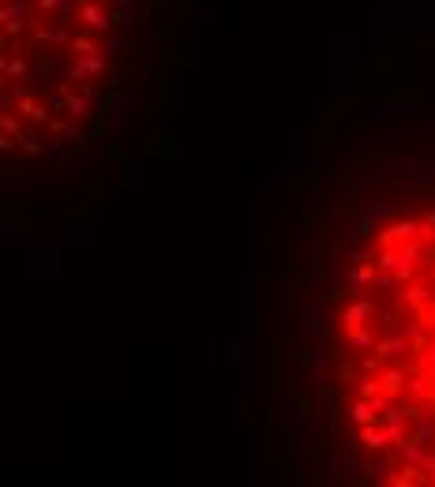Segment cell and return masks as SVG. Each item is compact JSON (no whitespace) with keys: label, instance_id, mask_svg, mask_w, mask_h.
Listing matches in <instances>:
<instances>
[{"label":"cell","instance_id":"1","mask_svg":"<svg viewBox=\"0 0 435 487\" xmlns=\"http://www.w3.org/2000/svg\"><path fill=\"white\" fill-rule=\"evenodd\" d=\"M379 315V304L375 300H353V304H346L338 311V326L341 330H357V326H372V319Z\"/></svg>","mask_w":435,"mask_h":487},{"label":"cell","instance_id":"2","mask_svg":"<svg viewBox=\"0 0 435 487\" xmlns=\"http://www.w3.org/2000/svg\"><path fill=\"white\" fill-rule=\"evenodd\" d=\"M398 465V454H387V450H372V461H368V476L375 483H387L390 469Z\"/></svg>","mask_w":435,"mask_h":487},{"label":"cell","instance_id":"3","mask_svg":"<svg viewBox=\"0 0 435 487\" xmlns=\"http://www.w3.org/2000/svg\"><path fill=\"white\" fill-rule=\"evenodd\" d=\"M357 442H360V446H368V450H387V446H390V439H387V427L379 424V420H375V424H360V431H357Z\"/></svg>","mask_w":435,"mask_h":487},{"label":"cell","instance_id":"4","mask_svg":"<svg viewBox=\"0 0 435 487\" xmlns=\"http://www.w3.org/2000/svg\"><path fill=\"white\" fill-rule=\"evenodd\" d=\"M341 345H346L349 352L375 349V330H368V326H357V330H341Z\"/></svg>","mask_w":435,"mask_h":487},{"label":"cell","instance_id":"5","mask_svg":"<svg viewBox=\"0 0 435 487\" xmlns=\"http://www.w3.org/2000/svg\"><path fill=\"white\" fill-rule=\"evenodd\" d=\"M375 379H379V390H383L390 401H394V398H398V393L405 390V383H409V375H405V367H390V371L375 375Z\"/></svg>","mask_w":435,"mask_h":487},{"label":"cell","instance_id":"6","mask_svg":"<svg viewBox=\"0 0 435 487\" xmlns=\"http://www.w3.org/2000/svg\"><path fill=\"white\" fill-rule=\"evenodd\" d=\"M428 457H431V442H417V439H409V442H402V446H398V461L424 465Z\"/></svg>","mask_w":435,"mask_h":487},{"label":"cell","instance_id":"7","mask_svg":"<svg viewBox=\"0 0 435 487\" xmlns=\"http://www.w3.org/2000/svg\"><path fill=\"white\" fill-rule=\"evenodd\" d=\"M390 487H409V483H424V469L420 465H409V461H402V469H394L390 476H387Z\"/></svg>","mask_w":435,"mask_h":487},{"label":"cell","instance_id":"8","mask_svg":"<svg viewBox=\"0 0 435 487\" xmlns=\"http://www.w3.org/2000/svg\"><path fill=\"white\" fill-rule=\"evenodd\" d=\"M375 274H379V270H375V262L357 259V270H353V278H349V281H353V289H364V285H372V281H375Z\"/></svg>","mask_w":435,"mask_h":487},{"label":"cell","instance_id":"9","mask_svg":"<svg viewBox=\"0 0 435 487\" xmlns=\"http://www.w3.org/2000/svg\"><path fill=\"white\" fill-rule=\"evenodd\" d=\"M405 285H409V281H405ZM428 300H431V289L428 285H409V289H405V304H409V308H428Z\"/></svg>","mask_w":435,"mask_h":487},{"label":"cell","instance_id":"10","mask_svg":"<svg viewBox=\"0 0 435 487\" xmlns=\"http://www.w3.org/2000/svg\"><path fill=\"white\" fill-rule=\"evenodd\" d=\"M334 472H338V476H346V480H353V476H357V461H353V457H334Z\"/></svg>","mask_w":435,"mask_h":487},{"label":"cell","instance_id":"11","mask_svg":"<svg viewBox=\"0 0 435 487\" xmlns=\"http://www.w3.org/2000/svg\"><path fill=\"white\" fill-rule=\"evenodd\" d=\"M323 330H326V326H323V308L308 311V334L312 337H323Z\"/></svg>","mask_w":435,"mask_h":487},{"label":"cell","instance_id":"12","mask_svg":"<svg viewBox=\"0 0 435 487\" xmlns=\"http://www.w3.org/2000/svg\"><path fill=\"white\" fill-rule=\"evenodd\" d=\"M83 19H87L90 26H94V30H105V26H109V23H105V16H101V11H98L94 4H87V8H83Z\"/></svg>","mask_w":435,"mask_h":487},{"label":"cell","instance_id":"13","mask_svg":"<svg viewBox=\"0 0 435 487\" xmlns=\"http://www.w3.org/2000/svg\"><path fill=\"white\" fill-rule=\"evenodd\" d=\"M420 352H424V357H420V367H424V371H435V337L424 341V349Z\"/></svg>","mask_w":435,"mask_h":487},{"label":"cell","instance_id":"14","mask_svg":"<svg viewBox=\"0 0 435 487\" xmlns=\"http://www.w3.org/2000/svg\"><path fill=\"white\" fill-rule=\"evenodd\" d=\"M372 393H379V379H364L360 390H357V398H372Z\"/></svg>","mask_w":435,"mask_h":487},{"label":"cell","instance_id":"15","mask_svg":"<svg viewBox=\"0 0 435 487\" xmlns=\"http://www.w3.org/2000/svg\"><path fill=\"white\" fill-rule=\"evenodd\" d=\"M420 469H424V480H428V483H435V457H428V461L420 465Z\"/></svg>","mask_w":435,"mask_h":487},{"label":"cell","instance_id":"16","mask_svg":"<svg viewBox=\"0 0 435 487\" xmlns=\"http://www.w3.org/2000/svg\"><path fill=\"white\" fill-rule=\"evenodd\" d=\"M424 255H428V262H431V270H435V252H431V247H424Z\"/></svg>","mask_w":435,"mask_h":487},{"label":"cell","instance_id":"17","mask_svg":"<svg viewBox=\"0 0 435 487\" xmlns=\"http://www.w3.org/2000/svg\"><path fill=\"white\" fill-rule=\"evenodd\" d=\"M428 221H431V225H435V210H431V214H428Z\"/></svg>","mask_w":435,"mask_h":487}]
</instances>
